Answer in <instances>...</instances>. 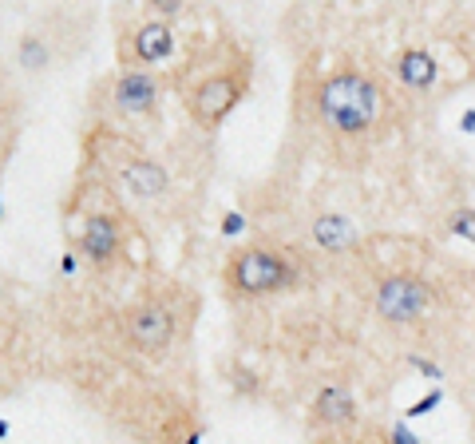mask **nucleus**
<instances>
[{
  "label": "nucleus",
  "instance_id": "nucleus-1",
  "mask_svg": "<svg viewBox=\"0 0 475 444\" xmlns=\"http://www.w3.org/2000/svg\"><path fill=\"white\" fill-rule=\"evenodd\" d=\"M317 104V119L329 127L337 139H361L369 135L381 119L384 92L373 75H364L361 68H337L313 92Z\"/></svg>",
  "mask_w": 475,
  "mask_h": 444
},
{
  "label": "nucleus",
  "instance_id": "nucleus-2",
  "mask_svg": "<svg viewBox=\"0 0 475 444\" xmlns=\"http://www.w3.org/2000/svg\"><path fill=\"white\" fill-rule=\"evenodd\" d=\"M222 278L238 298H274L297 286V266L289 254L257 242V246H246V251L230 254Z\"/></svg>",
  "mask_w": 475,
  "mask_h": 444
},
{
  "label": "nucleus",
  "instance_id": "nucleus-3",
  "mask_svg": "<svg viewBox=\"0 0 475 444\" xmlns=\"http://www.w3.org/2000/svg\"><path fill=\"white\" fill-rule=\"evenodd\" d=\"M246 75H250L246 64H242V68H222V72L202 75V80L187 92V112H190L194 123L207 127V132H214V127H218L222 119L238 107V100H242Z\"/></svg>",
  "mask_w": 475,
  "mask_h": 444
},
{
  "label": "nucleus",
  "instance_id": "nucleus-4",
  "mask_svg": "<svg viewBox=\"0 0 475 444\" xmlns=\"http://www.w3.org/2000/svg\"><path fill=\"white\" fill-rule=\"evenodd\" d=\"M373 306L388 326H412V321H420L431 306H436V290L416 274H388V278L376 281Z\"/></svg>",
  "mask_w": 475,
  "mask_h": 444
},
{
  "label": "nucleus",
  "instance_id": "nucleus-5",
  "mask_svg": "<svg viewBox=\"0 0 475 444\" xmlns=\"http://www.w3.org/2000/svg\"><path fill=\"white\" fill-rule=\"evenodd\" d=\"M123 333L131 341V350L147 357H163L175 345V310L167 301L139 298L131 310L123 313Z\"/></svg>",
  "mask_w": 475,
  "mask_h": 444
},
{
  "label": "nucleus",
  "instance_id": "nucleus-6",
  "mask_svg": "<svg viewBox=\"0 0 475 444\" xmlns=\"http://www.w3.org/2000/svg\"><path fill=\"white\" fill-rule=\"evenodd\" d=\"M111 107L123 115H155L159 107V80L147 68H127L111 84Z\"/></svg>",
  "mask_w": 475,
  "mask_h": 444
},
{
  "label": "nucleus",
  "instance_id": "nucleus-7",
  "mask_svg": "<svg viewBox=\"0 0 475 444\" xmlns=\"http://www.w3.org/2000/svg\"><path fill=\"white\" fill-rule=\"evenodd\" d=\"M170 56H175V28H170L167 20H143V25H135L123 44V60L143 64V68L163 64Z\"/></svg>",
  "mask_w": 475,
  "mask_h": 444
},
{
  "label": "nucleus",
  "instance_id": "nucleus-8",
  "mask_svg": "<svg viewBox=\"0 0 475 444\" xmlns=\"http://www.w3.org/2000/svg\"><path fill=\"white\" fill-rule=\"evenodd\" d=\"M119 251H123V226H119L115 214H88L80 234V254L103 270L115 262Z\"/></svg>",
  "mask_w": 475,
  "mask_h": 444
},
{
  "label": "nucleus",
  "instance_id": "nucleus-9",
  "mask_svg": "<svg viewBox=\"0 0 475 444\" xmlns=\"http://www.w3.org/2000/svg\"><path fill=\"white\" fill-rule=\"evenodd\" d=\"M313 420L329 432H344L356 425V400L349 393V385H325L313 397Z\"/></svg>",
  "mask_w": 475,
  "mask_h": 444
},
{
  "label": "nucleus",
  "instance_id": "nucleus-10",
  "mask_svg": "<svg viewBox=\"0 0 475 444\" xmlns=\"http://www.w3.org/2000/svg\"><path fill=\"white\" fill-rule=\"evenodd\" d=\"M119 183H123V191L135 194V199H163L170 191L167 167L155 163V159H127V163L119 167Z\"/></svg>",
  "mask_w": 475,
  "mask_h": 444
},
{
  "label": "nucleus",
  "instance_id": "nucleus-11",
  "mask_svg": "<svg viewBox=\"0 0 475 444\" xmlns=\"http://www.w3.org/2000/svg\"><path fill=\"white\" fill-rule=\"evenodd\" d=\"M393 68H396V80H401L408 92H431L440 84V64L428 48H401Z\"/></svg>",
  "mask_w": 475,
  "mask_h": 444
},
{
  "label": "nucleus",
  "instance_id": "nucleus-12",
  "mask_svg": "<svg viewBox=\"0 0 475 444\" xmlns=\"http://www.w3.org/2000/svg\"><path fill=\"white\" fill-rule=\"evenodd\" d=\"M313 242L325 254H341L356 242V231L344 214H317V219H313Z\"/></svg>",
  "mask_w": 475,
  "mask_h": 444
},
{
  "label": "nucleus",
  "instance_id": "nucleus-13",
  "mask_svg": "<svg viewBox=\"0 0 475 444\" xmlns=\"http://www.w3.org/2000/svg\"><path fill=\"white\" fill-rule=\"evenodd\" d=\"M52 60H56V52H52V44L40 32H24V36L16 40V64L24 72H44V68H52Z\"/></svg>",
  "mask_w": 475,
  "mask_h": 444
},
{
  "label": "nucleus",
  "instance_id": "nucleus-14",
  "mask_svg": "<svg viewBox=\"0 0 475 444\" xmlns=\"http://www.w3.org/2000/svg\"><path fill=\"white\" fill-rule=\"evenodd\" d=\"M448 231L456 238H468V242L475 246V207H460L448 214Z\"/></svg>",
  "mask_w": 475,
  "mask_h": 444
},
{
  "label": "nucleus",
  "instance_id": "nucleus-15",
  "mask_svg": "<svg viewBox=\"0 0 475 444\" xmlns=\"http://www.w3.org/2000/svg\"><path fill=\"white\" fill-rule=\"evenodd\" d=\"M147 8L155 13V20H179L182 13H187V0H147Z\"/></svg>",
  "mask_w": 475,
  "mask_h": 444
},
{
  "label": "nucleus",
  "instance_id": "nucleus-16",
  "mask_svg": "<svg viewBox=\"0 0 475 444\" xmlns=\"http://www.w3.org/2000/svg\"><path fill=\"white\" fill-rule=\"evenodd\" d=\"M440 400H444V389H431V393H428V397H420V400H416V405H408V409H404V420H416V417H428V413H431V409H436V405H440Z\"/></svg>",
  "mask_w": 475,
  "mask_h": 444
},
{
  "label": "nucleus",
  "instance_id": "nucleus-17",
  "mask_svg": "<svg viewBox=\"0 0 475 444\" xmlns=\"http://www.w3.org/2000/svg\"><path fill=\"white\" fill-rule=\"evenodd\" d=\"M317 444H393L388 432H369V437H341V432H329V440H317Z\"/></svg>",
  "mask_w": 475,
  "mask_h": 444
},
{
  "label": "nucleus",
  "instance_id": "nucleus-18",
  "mask_svg": "<svg viewBox=\"0 0 475 444\" xmlns=\"http://www.w3.org/2000/svg\"><path fill=\"white\" fill-rule=\"evenodd\" d=\"M408 365H412L416 373H424L428 381H444V370H440L436 361H428V357H420V353H408Z\"/></svg>",
  "mask_w": 475,
  "mask_h": 444
},
{
  "label": "nucleus",
  "instance_id": "nucleus-19",
  "mask_svg": "<svg viewBox=\"0 0 475 444\" xmlns=\"http://www.w3.org/2000/svg\"><path fill=\"white\" fill-rule=\"evenodd\" d=\"M242 231H246V214L242 211H226L222 214V234L234 238V234H242Z\"/></svg>",
  "mask_w": 475,
  "mask_h": 444
},
{
  "label": "nucleus",
  "instance_id": "nucleus-20",
  "mask_svg": "<svg viewBox=\"0 0 475 444\" xmlns=\"http://www.w3.org/2000/svg\"><path fill=\"white\" fill-rule=\"evenodd\" d=\"M388 437H393V444H420V437H416V432L404 425V420H396V425L388 429Z\"/></svg>",
  "mask_w": 475,
  "mask_h": 444
},
{
  "label": "nucleus",
  "instance_id": "nucleus-21",
  "mask_svg": "<svg viewBox=\"0 0 475 444\" xmlns=\"http://www.w3.org/2000/svg\"><path fill=\"white\" fill-rule=\"evenodd\" d=\"M460 132L463 135H475V107H468V112L460 115Z\"/></svg>",
  "mask_w": 475,
  "mask_h": 444
},
{
  "label": "nucleus",
  "instance_id": "nucleus-22",
  "mask_svg": "<svg viewBox=\"0 0 475 444\" xmlns=\"http://www.w3.org/2000/svg\"><path fill=\"white\" fill-rule=\"evenodd\" d=\"M60 270H63V274H75V270H80V262H75V254H63V258H60Z\"/></svg>",
  "mask_w": 475,
  "mask_h": 444
},
{
  "label": "nucleus",
  "instance_id": "nucleus-23",
  "mask_svg": "<svg viewBox=\"0 0 475 444\" xmlns=\"http://www.w3.org/2000/svg\"><path fill=\"white\" fill-rule=\"evenodd\" d=\"M179 444H202V429H199V425H194V429H190V432H187V437H182Z\"/></svg>",
  "mask_w": 475,
  "mask_h": 444
},
{
  "label": "nucleus",
  "instance_id": "nucleus-24",
  "mask_svg": "<svg viewBox=\"0 0 475 444\" xmlns=\"http://www.w3.org/2000/svg\"><path fill=\"white\" fill-rule=\"evenodd\" d=\"M471 429H475V425H471Z\"/></svg>",
  "mask_w": 475,
  "mask_h": 444
}]
</instances>
